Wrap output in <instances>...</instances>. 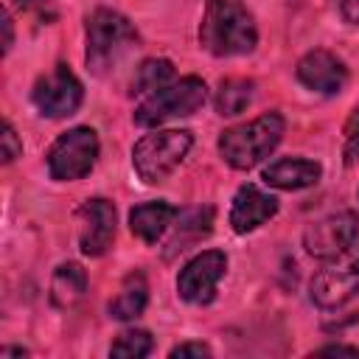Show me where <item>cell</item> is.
I'll list each match as a JSON object with an SVG mask.
<instances>
[{"instance_id":"cell-1","label":"cell","mask_w":359,"mask_h":359,"mask_svg":"<svg viewBox=\"0 0 359 359\" xmlns=\"http://www.w3.org/2000/svg\"><path fill=\"white\" fill-rule=\"evenodd\" d=\"M199 42L213 56H244L258 45V28L241 0H208Z\"/></svg>"},{"instance_id":"cell-2","label":"cell","mask_w":359,"mask_h":359,"mask_svg":"<svg viewBox=\"0 0 359 359\" xmlns=\"http://www.w3.org/2000/svg\"><path fill=\"white\" fill-rule=\"evenodd\" d=\"M137 31L123 14L112 8H95L87 20V67L95 76H107L137 48Z\"/></svg>"},{"instance_id":"cell-3","label":"cell","mask_w":359,"mask_h":359,"mask_svg":"<svg viewBox=\"0 0 359 359\" xmlns=\"http://www.w3.org/2000/svg\"><path fill=\"white\" fill-rule=\"evenodd\" d=\"M283 129L286 123L278 112H264L247 123L224 129L219 135V154L224 157L227 165L247 171L275 151V146L283 137Z\"/></svg>"},{"instance_id":"cell-4","label":"cell","mask_w":359,"mask_h":359,"mask_svg":"<svg viewBox=\"0 0 359 359\" xmlns=\"http://www.w3.org/2000/svg\"><path fill=\"white\" fill-rule=\"evenodd\" d=\"M191 143V132L185 129H163L143 135L132 149V165L146 185H157L185 160Z\"/></svg>"},{"instance_id":"cell-5","label":"cell","mask_w":359,"mask_h":359,"mask_svg":"<svg viewBox=\"0 0 359 359\" xmlns=\"http://www.w3.org/2000/svg\"><path fill=\"white\" fill-rule=\"evenodd\" d=\"M208 98V87L196 76H185L180 81H171L151 93L137 109H135V123L137 126H157L171 118H185L194 115Z\"/></svg>"},{"instance_id":"cell-6","label":"cell","mask_w":359,"mask_h":359,"mask_svg":"<svg viewBox=\"0 0 359 359\" xmlns=\"http://www.w3.org/2000/svg\"><path fill=\"white\" fill-rule=\"evenodd\" d=\"M98 157V135L90 126H73L59 135L48 151V171L53 180L70 182L90 174Z\"/></svg>"},{"instance_id":"cell-7","label":"cell","mask_w":359,"mask_h":359,"mask_svg":"<svg viewBox=\"0 0 359 359\" xmlns=\"http://www.w3.org/2000/svg\"><path fill=\"white\" fill-rule=\"evenodd\" d=\"M309 292L320 309H337L348 303L359 292V247L353 244L348 252L328 258V264L311 278Z\"/></svg>"},{"instance_id":"cell-8","label":"cell","mask_w":359,"mask_h":359,"mask_svg":"<svg viewBox=\"0 0 359 359\" xmlns=\"http://www.w3.org/2000/svg\"><path fill=\"white\" fill-rule=\"evenodd\" d=\"M356 238H359V216L353 210H337L306 227L303 247L309 255L328 261L348 252L356 244Z\"/></svg>"},{"instance_id":"cell-9","label":"cell","mask_w":359,"mask_h":359,"mask_svg":"<svg viewBox=\"0 0 359 359\" xmlns=\"http://www.w3.org/2000/svg\"><path fill=\"white\" fill-rule=\"evenodd\" d=\"M81 81L73 76V70L67 65H56L48 76H39L31 98L34 107L45 115V118H67L81 107Z\"/></svg>"},{"instance_id":"cell-10","label":"cell","mask_w":359,"mask_h":359,"mask_svg":"<svg viewBox=\"0 0 359 359\" xmlns=\"http://www.w3.org/2000/svg\"><path fill=\"white\" fill-rule=\"evenodd\" d=\"M224 269H227V255L222 250H205L194 255L177 275V294L194 306L210 303Z\"/></svg>"},{"instance_id":"cell-11","label":"cell","mask_w":359,"mask_h":359,"mask_svg":"<svg viewBox=\"0 0 359 359\" xmlns=\"http://www.w3.org/2000/svg\"><path fill=\"white\" fill-rule=\"evenodd\" d=\"M79 244L84 255H104L115 238V205L109 199H87L79 210Z\"/></svg>"},{"instance_id":"cell-12","label":"cell","mask_w":359,"mask_h":359,"mask_svg":"<svg viewBox=\"0 0 359 359\" xmlns=\"http://www.w3.org/2000/svg\"><path fill=\"white\" fill-rule=\"evenodd\" d=\"M297 79L303 87H309L320 95H337V93H342V87L348 81V67L334 53L317 48V50H309L297 62Z\"/></svg>"},{"instance_id":"cell-13","label":"cell","mask_w":359,"mask_h":359,"mask_svg":"<svg viewBox=\"0 0 359 359\" xmlns=\"http://www.w3.org/2000/svg\"><path fill=\"white\" fill-rule=\"evenodd\" d=\"M278 213V199L255 185H241L230 205V227L236 233H252Z\"/></svg>"},{"instance_id":"cell-14","label":"cell","mask_w":359,"mask_h":359,"mask_svg":"<svg viewBox=\"0 0 359 359\" xmlns=\"http://www.w3.org/2000/svg\"><path fill=\"white\" fill-rule=\"evenodd\" d=\"M323 168L320 163L314 160H306V157H280L275 163H269L261 174V180L269 185V188H278V191H300V188H309L320 180Z\"/></svg>"},{"instance_id":"cell-15","label":"cell","mask_w":359,"mask_h":359,"mask_svg":"<svg viewBox=\"0 0 359 359\" xmlns=\"http://www.w3.org/2000/svg\"><path fill=\"white\" fill-rule=\"evenodd\" d=\"M174 219H177L174 205H168V202H143V205L129 210V230L140 241L157 244L163 238V233L171 227Z\"/></svg>"},{"instance_id":"cell-16","label":"cell","mask_w":359,"mask_h":359,"mask_svg":"<svg viewBox=\"0 0 359 359\" xmlns=\"http://www.w3.org/2000/svg\"><path fill=\"white\" fill-rule=\"evenodd\" d=\"M87 292V272L81 264L76 261H65L56 266L53 278H50V300L59 309H70L73 303H79Z\"/></svg>"},{"instance_id":"cell-17","label":"cell","mask_w":359,"mask_h":359,"mask_svg":"<svg viewBox=\"0 0 359 359\" xmlns=\"http://www.w3.org/2000/svg\"><path fill=\"white\" fill-rule=\"evenodd\" d=\"M146 303H149V283H146V275L135 269L123 278L118 297L109 303V314L115 320H135L143 314Z\"/></svg>"},{"instance_id":"cell-18","label":"cell","mask_w":359,"mask_h":359,"mask_svg":"<svg viewBox=\"0 0 359 359\" xmlns=\"http://www.w3.org/2000/svg\"><path fill=\"white\" fill-rule=\"evenodd\" d=\"M252 81L250 79H224L216 90V98H213V107L222 118H233L238 112H244L252 101Z\"/></svg>"},{"instance_id":"cell-19","label":"cell","mask_w":359,"mask_h":359,"mask_svg":"<svg viewBox=\"0 0 359 359\" xmlns=\"http://www.w3.org/2000/svg\"><path fill=\"white\" fill-rule=\"evenodd\" d=\"M174 79V65L168 59H146L137 65L135 76H132V95H151L160 87L171 84Z\"/></svg>"},{"instance_id":"cell-20","label":"cell","mask_w":359,"mask_h":359,"mask_svg":"<svg viewBox=\"0 0 359 359\" xmlns=\"http://www.w3.org/2000/svg\"><path fill=\"white\" fill-rule=\"evenodd\" d=\"M149 353H151V334L140 328L123 331L109 348V356H118V359H143Z\"/></svg>"},{"instance_id":"cell-21","label":"cell","mask_w":359,"mask_h":359,"mask_svg":"<svg viewBox=\"0 0 359 359\" xmlns=\"http://www.w3.org/2000/svg\"><path fill=\"white\" fill-rule=\"evenodd\" d=\"M342 157L345 163H356L359 160V104L353 107V112L345 121V143H342Z\"/></svg>"},{"instance_id":"cell-22","label":"cell","mask_w":359,"mask_h":359,"mask_svg":"<svg viewBox=\"0 0 359 359\" xmlns=\"http://www.w3.org/2000/svg\"><path fill=\"white\" fill-rule=\"evenodd\" d=\"M0 154H3V163H11L22 154V143L14 132L11 123H3V135H0Z\"/></svg>"},{"instance_id":"cell-23","label":"cell","mask_w":359,"mask_h":359,"mask_svg":"<svg viewBox=\"0 0 359 359\" xmlns=\"http://www.w3.org/2000/svg\"><path fill=\"white\" fill-rule=\"evenodd\" d=\"M171 359H185V356H210V348L205 342H182V345H174Z\"/></svg>"},{"instance_id":"cell-24","label":"cell","mask_w":359,"mask_h":359,"mask_svg":"<svg viewBox=\"0 0 359 359\" xmlns=\"http://www.w3.org/2000/svg\"><path fill=\"white\" fill-rule=\"evenodd\" d=\"M0 25H3V53H8V50H11V42H14V28H11L8 11L0 14Z\"/></svg>"},{"instance_id":"cell-25","label":"cell","mask_w":359,"mask_h":359,"mask_svg":"<svg viewBox=\"0 0 359 359\" xmlns=\"http://www.w3.org/2000/svg\"><path fill=\"white\" fill-rule=\"evenodd\" d=\"M317 353H328V356H359V348H353V345H323Z\"/></svg>"},{"instance_id":"cell-26","label":"cell","mask_w":359,"mask_h":359,"mask_svg":"<svg viewBox=\"0 0 359 359\" xmlns=\"http://www.w3.org/2000/svg\"><path fill=\"white\" fill-rule=\"evenodd\" d=\"M339 11L348 22L359 25V0H339Z\"/></svg>"},{"instance_id":"cell-27","label":"cell","mask_w":359,"mask_h":359,"mask_svg":"<svg viewBox=\"0 0 359 359\" xmlns=\"http://www.w3.org/2000/svg\"><path fill=\"white\" fill-rule=\"evenodd\" d=\"M0 356H28V351L25 348H3Z\"/></svg>"},{"instance_id":"cell-28","label":"cell","mask_w":359,"mask_h":359,"mask_svg":"<svg viewBox=\"0 0 359 359\" xmlns=\"http://www.w3.org/2000/svg\"><path fill=\"white\" fill-rule=\"evenodd\" d=\"M20 8H34V6H42L45 0H14Z\"/></svg>"}]
</instances>
